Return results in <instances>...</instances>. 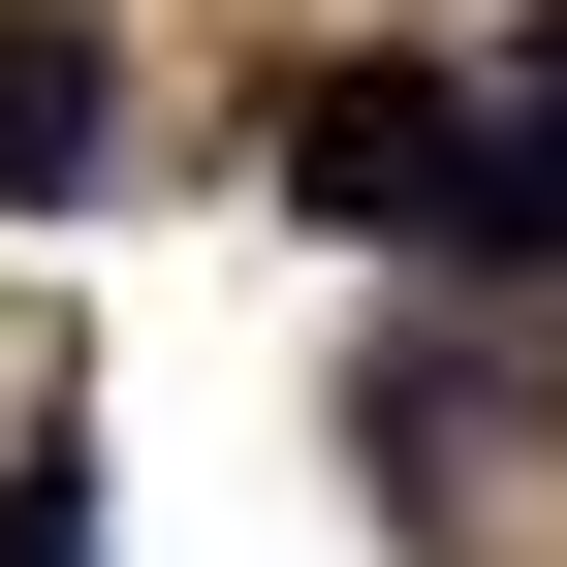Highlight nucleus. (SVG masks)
<instances>
[{
  "label": "nucleus",
  "mask_w": 567,
  "mask_h": 567,
  "mask_svg": "<svg viewBox=\"0 0 567 567\" xmlns=\"http://www.w3.org/2000/svg\"><path fill=\"white\" fill-rule=\"evenodd\" d=\"M63 189H95V32L0 0V221H63Z\"/></svg>",
  "instance_id": "2"
},
{
  "label": "nucleus",
  "mask_w": 567,
  "mask_h": 567,
  "mask_svg": "<svg viewBox=\"0 0 567 567\" xmlns=\"http://www.w3.org/2000/svg\"><path fill=\"white\" fill-rule=\"evenodd\" d=\"M0 567H95V473H0Z\"/></svg>",
  "instance_id": "3"
},
{
  "label": "nucleus",
  "mask_w": 567,
  "mask_h": 567,
  "mask_svg": "<svg viewBox=\"0 0 567 567\" xmlns=\"http://www.w3.org/2000/svg\"><path fill=\"white\" fill-rule=\"evenodd\" d=\"M284 221L442 252V221H473V95H442V63H316V95H284Z\"/></svg>",
  "instance_id": "1"
}]
</instances>
